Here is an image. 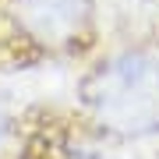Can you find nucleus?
<instances>
[{
  "instance_id": "f257e3e1",
  "label": "nucleus",
  "mask_w": 159,
  "mask_h": 159,
  "mask_svg": "<svg viewBox=\"0 0 159 159\" xmlns=\"http://www.w3.org/2000/svg\"><path fill=\"white\" fill-rule=\"evenodd\" d=\"M85 102L113 138L159 134V50L127 46L106 57L85 81Z\"/></svg>"
},
{
  "instance_id": "f03ea898",
  "label": "nucleus",
  "mask_w": 159,
  "mask_h": 159,
  "mask_svg": "<svg viewBox=\"0 0 159 159\" xmlns=\"http://www.w3.org/2000/svg\"><path fill=\"white\" fill-rule=\"evenodd\" d=\"M92 7L89 0H14V21L25 32V39L60 50L71 46L89 29Z\"/></svg>"
},
{
  "instance_id": "7ed1b4c3",
  "label": "nucleus",
  "mask_w": 159,
  "mask_h": 159,
  "mask_svg": "<svg viewBox=\"0 0 159 159\" xmlns=\"http://www.w3.org/2000/svg\"><path fill=\"white\" fill-rule=\"evenodd\" d=\"M7 131H11V117L0 110V145H4V138H7Z\"/></svg>"
}]
</instances>
